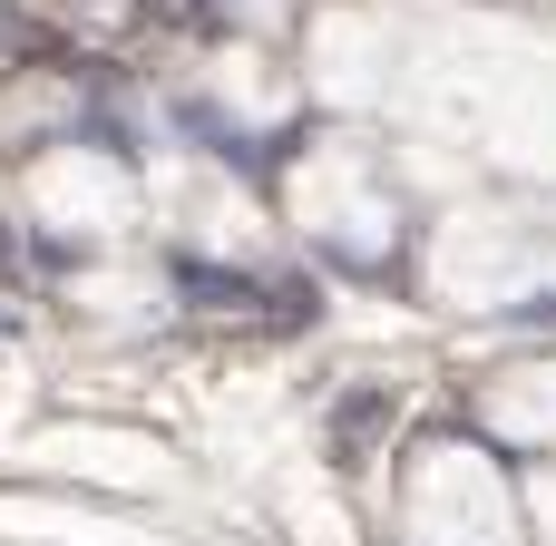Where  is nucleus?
Returning a JSON list of instances; mask_svg holds the SVG:
<instances>
[{
  "label": "nucleus",
  "mask_w": 556,
  "mask_h": 546,
  "mask_svg": "<svg viewBox=\"0 0 556 546\" xmlns=\"http://www.w3.org/2000/svg\"><path fill=\"white\" fill-rule=\"evenodd\" d=\"M381 440H391V391H352V401L332 410V459H342V469H362Z\"/></svg>",
  "instance_id": "1"
}]
</instances>
